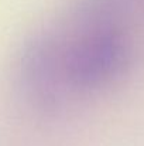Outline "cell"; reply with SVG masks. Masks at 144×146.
<instances>
[{"instance_id": "cell-1", "label": "cell", "mask_w": 144, "mask_h": 146, "mask_svg": "<svg viewBox=\"0 0 144 146\" xmlns=\"http://www.w3.org/2000/svg\"><path fill=\"white\" fill-rule=\"evenodd\" d=\"M129 37L109 21L84 23L82 30L61 47L64 77L68 87L99 88L119 77L129 65Z\"/></svg>"}, {"instance_id": "cell-2", "label": "cell", "mask_w": 144, "mask_h": 146, "mask_svg": "<svg viewBox=\"0 0 144 146\" xmlns=\"http://www.w3.org/2000/svg\"><path fill=\"white\" fill-rule=\"evenodd\" d=\"M21 78L28 98L41 109H55L68 87L61 58V46L51 37H36L23 54Z\"/></svg>"}]
</instances>
